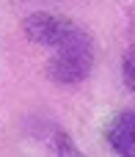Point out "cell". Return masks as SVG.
Instances as JSON below:
<instances>
[{"instance_id": "obj_3", "label": "cell", "mask_w": 135, "mask_h": 157, "mask_svg": "<svg viewBox=\"0 0 135 157\" xmlns=\"http://www.w3.org/2000/svg\"><path fill=\"white\" fill-rule=\"evenodd\" d=\"M50 141H52V149H55L58 155H72V157L80 155V152H77V146L72 144V138H69L64 130H58V127L52 130V138H50Z\"/></svg>"}, {"instance_id": "obj_2", "label": "cell", "mask_w": 135, "mask_h": 157, "mask_svg": "<svg viewBox=\"0 0 135 157\" xmlns=\"http://www.w3.org/2000/svg\"><path fill=\"white\" fill-rule=\"evenodd\" d=\"M105 141L122 157L135 155V108H127L116 119H110V124L105 130Z\"/></svg>"}, {"instance_id": "obj_1", "label": "cell", "mask_w": 135, "mask_h": 157, "mask_svg": "<svg viewBox=\"0 0 135 157\" xmlns=\"http://www.w3.org/2000/svg\"><path fill=\"white\" fill-rule=\"evenodd\" d=\"M22 30H25V36L33 44L50 47L55 52H61V50L83 41V39H88V33L77 22H72L66 17H58V14H47V11H36V14L25 17Z\"/></svg>"}, {"instance_id": "obj_4", "label": "cell", "mask_w": 135, "mask_h": 157, "mask_svg": "<svg viewBox=\"0 0 135 157\" xmlns=\"http://www.w3.org/2000/svg\"><path fill=\"white\" fill-rule=\"evenodd\" d=\"M122 77H124L127 91H135V44L124 52V61H122Z\"/></svg>"}]
</instances>
